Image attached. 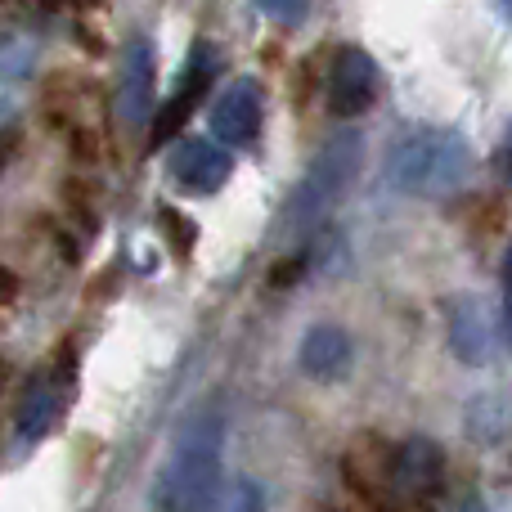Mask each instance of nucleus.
Segmentation results:
<instances>
[{"mask_svg":"<svg viewBox=\"0 0 512 512\" xmlns=\"http://www.w3.org/2000/svg\"><path fill=\"white\" fill-rule=\"evenodd\" d=\"M364 167V135L360 131H337L333 140L319 144V153L310 158V167L301 171V180L292 185V194L283 198L279 221H274V243L279 248H297L306 243L328 216L337 212L346 194H351L355 176Z\"/></svg>","mask_w":512,"mask_h":512,"instance_id":"1","label":"nucleus"},{"mask_svg":"<svg viewBox=\"0 0 512 512\" xmlns=\"http://www.w3.org/2000/svg\"><path fill=\"white\" fill-rule=\"evenodd\" d=\"M225 463V414L203 409L185 418L167 463L153 477V512H212Z\"/></svg>","mask_w":512,"mask_h":512,"instance_id":"2","label":"nucleus"},{"mask_svg":"<svg viewBox=\"0 0 512 512\" xmlns=\"http://www.w3.org/2000/svg\"><path fill=\"white\" fill-rule=\"evenodd\" d=\"M472 144L450 126H418L387 153V185L409 198H450L472 176Z\"/></svg>","mask_w":512,"mask_h":512,"instance_id":"3","label":"nucleus"},{"mask_svg":"<svg viewBox=\"0 0 512 512\" xmlns=\"http://www.w3.org/2000/svg\"><path fill=\"white\" fill-rule=\"evenodd\" d=\"M445 486V454L427 436H409L382 454V490L373 508L382 512H427Z\"/></svg>","mask_w":512,"mask_h":512,"instance_id":"4","label":"nucleus"},{"mask_svg":"<svg viewBox=\"0 0 512 512\" xmlns=\"http://www.w3.org/2000/svg\"><path fill=\"white\" fill-rule=\"evenodd\" d=\"M216 72H221V54H216V45L212 41H194V50H189L185 72H180L176 90H171V95L158 104V113H153V140H149V149H162V144H171L180 131H185V122L194 117V108L203 104L207 90H212Z\"/></svg>","mask_w":512,"mask_h":512,"instance_id":"5","label":"nucleus"},{"mask_svg":"<svg viewBox=\"0 0 512 512\" xmlns=\"http://www.w3.org/2000/svg\"><path fill=\"white\" fill-rule=\"evenodd\" d=\"M68 396H72V360L50 364V369L32 373V378L23 382V391H18V409H14V436H18V445L45 441V436L54 432V423H59Z\"/></svg>","mask_w":512,"mask_h":512,"instance_id":"6","label":"nucleus"},{"mask_svg":"<svg viewBox=\"0 0 512 512\" xmlns=\"http://www.w3.org/2000/svg\"><path fill=\"white\" fill-rule=\"evenodd\" d=\"M153 113H158V50L149 36H131L117 77V117L126 131H144L153 126Z\"/></svg>","mask_w":512,"mask_h":512,"instance_id":"7","label":"nucleus"},{"mask_svg":"<svg viewBox=\"0 0 512 512\" xmlns=\"http://www.w3.org/2000/svg\"><path fill=\"white\" fill-rule=\"evenodd\" d=\"M378 63L373 54H364L360 45H342L333 50L328 59V77H324V99H328V113L333 117H360L373 108L378 99Z\"/></svg>","mask_w":512,"mask_h":512,"instance_id":"8","label":"nucleus"},{"mask_svg":"<svg viewBox=\"0 0 512 512\" xmlns=\"http://www.w3.org/2000/svg\"><path fill=\"white\" fill-rule=\"evenodd\" d=\"M265 122V90L252 77H239L225 86L212 104V135L225 153L230 149H252Z\"/></svg>","mask_w":512,"mask_h":512,"instance_id":"9","label":"nucleus"},{"mask_svg":"<svg viewBox=\"0 0 512 512\" xmlns=\"http://www.w3.org/2000/svg\"><path fill=\"white\" fill-rule=\"evenodd\" d=\"M167 171H171V180H176V189H185V194H194V198H207L230 180L234 158L216 140L194 135V140H180L176 149H171Z\"/></svg>","mask_w":512,"mask_h":512,"instance_id":"10","label":"nucleus"},{"mask_svg":"<svg viewBox=\"0 0 512 512\" xmlns=\"http://www.w3.org/2000/svg\"><path fill=\"white\" fill-rule=\"evenodd\" d=\"M450 351L463 364H490L499 351V319L481 297H459L450 306Z\"/></svg>","mask_w":512,"mask_h":512,"instance_id":"11","label":"nucleus"},{"mask_svg":"<svg viewBox=\"0 0 512 512\" xmlns=\"http://www.w3.org/2000/svg\"><path fill=\"white\" fill-rule=\"evenodd\" d=\"M301 369L315 382H337L351 373V337L337 324H315L301 337Z\"/></svg>","mask_w":512,"mask_h":512,"instance_id":"12","label":"nucleus"},{"mask_svg":"<svg viewBox=\"0 0 512 512\" xmlns=\"http://www.w3.org/2000/svg\"><path fill=\"white\" fill-rule=\"evenodd\" d=\"M36 41L27 32L0 27V81H27L36 72Z\"/></svg>","mask_w":512,"mask_h":512,"instance_id":"13","label":"nucleus"},{"mask_svg":"<svg viewBox=\"0 0 512 512\" xmlns=\"http://www.w3.org/2000/svg\"><path fill=\"white\" fill-rule=\"evenodd\" d=\"M158 230L171 239L176 256H189V248L198 243V225H194V221H185V216H180L176 207H158Z\"/></svg>","mask_w":512,"mask_h":512,"instance_id":"14","label":"nucleus"},{"mask_svg":"<svg viewBox=\"0 0 512 512\" xmlns=\"http://www.w3.org/2000/svg\"><path fill=\"white\" fill-rule=\"evenodd\" d=\"M216 512H265L261 486H256V481H234V486L225 490V499H216Z\"/></svg>","mask_w":512,"mask_h":512,"instance_id":"15","label":"nucleus"},{"mask_svg":"<svg viewBox=\"0 0 512 512\" xmlns=\"http://www.w3.org/2000/svg\"><path fill=\"white\" fill-rule=\"evenodd\" d=\"M265 18H279V23H306L310 5H261Z\"/></svg>","mask_w":512,"mask_h":512,"instance_id":"16","label":"nucleus"},{"mask_svg":"<svg viewBox=\"0 0 512 512\" xmlns=\"http://www.w3.org/2000/svg\"><path fill=\"white\" fill-rule=\"evenodd\" d=\"M504 337L512 342V248H508V261H504Z\"/></svg>","mask_w":512,"mask_h":512,"instance_id":"17","label":"nucleus"},{"mask_svg":"<svg viewBox=\"0 0 512 512\" xmlns=\"http://www.w3.org/2000/svg\"><path fill=\"white\" fill-rule=\"evenodd\" d=\"M499 171H504V180L512 185V122H508V135H504V144H499Z\"/></svg>","mask_w":512,"mask_h":512,"instance_id":"18","label":"nucleus"},{"mask_svg":"<svg viewBox=\"0 0 512 512\" xmlns=\"http://www.w3.org/2000/svg\"><path fill=\"white\" fill-rule=\"evenodd\" d=\"M14 297H18V274L0 265V301H14Z\"/></svg>","mask_w":512,"mask_h":512,"instance_id":"19","label":"nucleus"},{"mask_svg":"<svg viewBox=\"0 0 512 512\" xmlns=\"http://www.w3.org/2000/svg\"><path fill=\"white\" fill-rule=\"evenodd\" d=\"M454 512H490V508H486V499H463Z\"/></svg>","mask_w":512,"mask_h":512,"instance_id":"20","label":"nucleus"},{"mask_svg":"<svg viewBox=\"0 0 512 512\" xmlns=\"http://www.w3.org/2000/svg\"><path fill=\"white\" fill-rule=\"evenodd\" d=\"M0 167H5V144H0Z\"/></svg>","mask_w":512,"mask_h":512,"instance_id":"21","label":"nucleus"}]
</instances>
